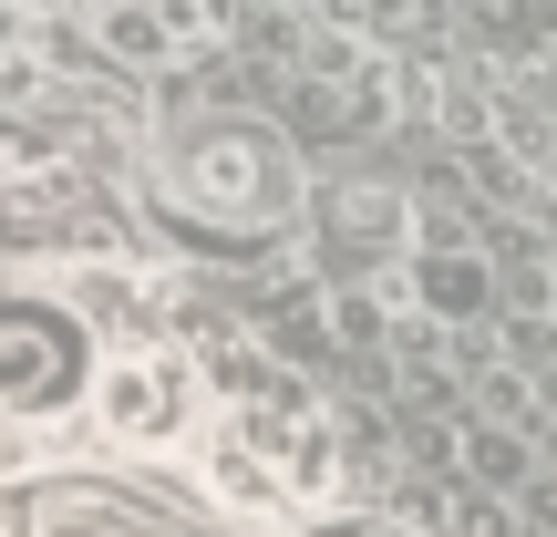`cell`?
<instances>
[{"instance_id":"9c48e42d","label":"cell","mask_w":557,"mask_h":537,"mask_svg":"<svg viewBox=\"0 0 557 537\" xmlns=\"http://www.w3.org/2000/svg\"><path fill=\"white\" fill-rule=\"evenodd\" d=\"M21 537H145V517L124 497H103V486H41L21 507Z\"/></svg>"},{"instance_id":"6da1fadb","label":"cell","mask_w":557,"mask_h":537,"mask_svg":"<svg viewBox=\"0 0 557 537\" xmlns=\"http://www.w3.org/2000/svg\"><path fill=\"white\" fill-rule=\"evenodd\" d=\"M156 186L207 228H289V207H299V166L269 124H197V135H176Z\"/></svg>"},{"instance_id":"7c38bea8","label":"cell","mask_w":557,"mask_h":537,"mask_svg":"<svg viewBox=\"0 0 557 537\" xmlns=\"http://www.w3.org/2000/svg\"><path fill=\"white\" fill-rule=\"evenodd\" d=\"M21 465H32V424L0 414V476H21Z\"/></svg>"},{"instance_id":"5bb4252c","label":"cell","mask_w":557,"mask_h":537,"mask_svg":"<svg viewBox=\"0 0 557 537\" xmlns=\"http://www.w3.org/2000/svg\"><path fill=\"white\" fill-rule=\"evenodd\" d=\"M94 11H135V0H94Z\"/></svg>"},{"instance_id":"277c9868","label":"cell","mask_w":557,"mask_h":537,"mask_svg":"<svg viewBox=\"0 0 557 537\" xmlns=\"http://www.w3.org/2000/svg\"><path fill=\"white\" fill-rule=\"evenodd\" d=\"M73 197H83V145L41 114H0V218H41Z\"/></svg>"},{"instance_id":"4fadbf2b","label":"cell","mask_w":557,"mask_h":537,"mask_svg":"<svg viewBox=\"0 0 557 537\" xmlns=\"http://www.w3.org/2000/svg\"><path fill=\"white\" fill-rule=\"evenodd\" d=\"M351 537H423L413 517H372V527H351Z\"/></svg>"},{"instance_id":"8992f818","label":"cell","mask_w":557,"mask_h":537,"mask_svg":"<svg viewBox=\"0 0 557 537\" xmlns=\"http://www.w3.org/2000/svg\"><path fill=\"white\" fill-rule=\"evenodd\" d=\"M197 486L227 507V517H278V507H299V497H289V476H278V455H269V444H248L227 414L197 435Z\"/></svg>"},{"instance_id":"30bf717a","label":"cell","mask_w":557,"mask_h":537,"mask_svg":"<svg viewBox=\"0 0 557 537\" xmlns=\"http://www.w3.org/2000/svg\"><path fill=\"white\" fill-rule=\"evenodd\" d=\"M423 269H434V279H423V300H434V310H465V300L485 290V279L465 269V259H423Z\"/></svg>"},{"instance_id":"8fae6325","label":"cell","mask_w":557,"mask_h":537,"mask_svg":"<svg viewBox=\"0 0 557 537\" xmlns=\"http://www.w3.org/2000/svg\"><path fill=\"white\" fill-rule=\"evenodd\" d=\"M331 331H341V341H382V300H372V290H341V300H331Z\"/></svg>"},{"instance_id":"ba28073f","label":"cell","mask_w":557,"mask_h":537,"mask_svg":"<svg viewBox=\"0 0 557 537\" xmlns=\"http://www.w3.org/2000/svg\"><path fill=\"white\" fill-rule=\"evenodd\" d=\"M62 290H73V310L94 320L103 341H135V331H165V320H176L165 279H156V269H124V259H94V269H73Z\"/></svg>"},{"instance_id":"3957f363","label":"cell","mask_w":557,"mask_h":537,"mask_svg":"<svg viewBox=\"0 0 557 537\" xmlns=\"http://www.w3.org/2000/svg\"><path fill=\"white\" fill-rule=\"evenodd\" d=\"M197 403H207V362L176 352L165 331H135V341H103L83 424L103 444H124V455H165V444L197 435Z\"/></svg>"},{"instance_id":"5b68a950","label":"cell","mask_w":557,"mask_h":537,"mask_svg":"<svg viewBox=\"0 0 557 537\" xmlns=\"http://www.w3.org/2000/svg\"><path fill=\"white\" fill-rule=\"evenodd\" d=\"M403 197L393 186H331V197L310 207V248L331 259L341 279H361V269H393V248H403Z\"/></svg>"},{"instance_id":"7a4b0ae2","label":"cell","mask_w":557,"mask_h":537,"mask_svg":"<svg viewBox=\"0 0 557 537\" xmlns=\"http://www.w3.org/2000/svg\"><path fill=\"white\" fill-rule=\"evenodd\" d=\"M103 331L73 310V290H0V414L62 424L94 403Z\"/></svg>"},{"instance_id":"52a82bcc","label":"cell","mask_w":557,"mask_h":537,"mask_svg":"<svg viewBox=\"0 0 557 537\" xmlns=\"http://www.w3.org/2000/svg\"><path fill=\"white\" fill-rule=\"evenodd\" d=\"M103 41L145 73H176V62L218 52V11L207 0H135V11H103Z\"/></svg>"}]
</instances>
